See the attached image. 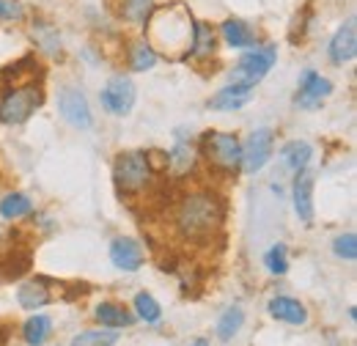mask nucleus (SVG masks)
Instances as JSON below:
<instances>
[{
    "mask_svg": "<svg viewBox=\"0 0 357 346\" xmlns=\"http://www.w3.org/2000/svg\"><path fill=\"white\" fill-rule=\"evenodd\" d=\"M58 110H61V119L75 130H91L93 124L89 99L77 86H63L58 91Z\"/></svg>",
    "mask_w": 357,
    "mask_h": 346,
    "instance_id": "obj_9",
    "label": "nucleus"
},
{
    "mask_svg": "<svg viewBox=\"0 0 357 346\" xmlns=\"http://www.w3.org/2000/svg\"><path fill=\"white\" fill-rule=\"evenodd\" d=\"M190 346H209V344H206L204 338H198V341H192V344H190Z\"/></svg>",
    "mask_w": 357,
    "mask_h": 346,
    "instance_id": "obj_32",
    "label": "nucleus"
},
{
    "mask_svg": "<svg viewBox=\"0 0 357 346\" xmlns=\"http://www.w3.org/2000/svg\"><path fill=\"white\" fill-rule=\"evenodd\" d=\"M39 105H42V88L36 80L6 88V93L0 96V121L8 127L25 124L36 113Z\"/></svg>",
    "mask_w": 357,
    "mask_h": 346,
    "instance_id": "obj_4",
    "label": "nucleus"
},
{
    "mask_svg": "<svg viewBox=\"0 0 357 346\" xmlns=\"http://www.w3.org/2000/svg\"><path fill=\"white\" fill-rule=\"evenodd\" d=\"M132 308L137 313V319L146 322V324H160L162 322V305L157 303L154 294H149V292H137L132 300Z\"/></svg>",
    "mask_w": 357,
    "mask_h": 346,
    "instance_id": "obj_25",
    "label": "nucleus"
},
{
    "mask_svg": "<svg viewBox=\"0 0 357 346\" xmlns=\"http://www.w3.org/2000/svg\"><path fill=\"white\" fill-rule=\"evenodd\" d=\"M242 324H245V310L239 305L225 308L223 313H220V319H218V338L220 341H231L242 330Z\"/></svg>",
    "mask_w": 357,
    "mask_h": 346,
    "instance_id": "obj_26",
    "label": "nucleus"
},
{
    "mask_svg": "<svg viewBox=\"0 0 357 346\" xmlns=\"http://www.w3.org/2000/svg\"><path fill=\"white\" fill-rule=\"evenodd\" d=\"M154 165L146 151H121L113 160V184L121 198H132L146 193L154 184Z\"/></svg>",
    "mask_w": 357,
    "mask_h": 346,
    "instance_id": "obj_3",
    "label": "nucleus"
},
{
    "mask_svg": "<svg viewBox=\"0 0 357 346\" xmlns=\"http://www.w3.org/2000/svg\"><path fill=\"white\" fill-rule=\"evenodd\" d=\"M93 319L102 324V327H110V330H124V327H132L135 324V313H130L124 305L119 303H99L93 308Z\"/></svg>",
    "mask_w": 357,
    "mask_h": 346,
    "instance_id": "obj_18",
    "label": "nucleus"
},
{
    "mask_svg": "<svg viewBox=\"0 0 357 346\" xmlns=\"http://www.w3.org/2000/svg\"><path fill=\"white\" fill-rule=\"evenodd\" d=\"M17 303L25 310H39L45 305L52 303V292L47 289V280L36 278V280H25L20 289H17Z\"/></svg>",
    "mask_w": 357,
    "mask_h": 346,
    "instance_id": "obj_19",
    "label": "nucleus"
},
{
    "mask_svg": "<svg viewBox=\"0 0 357 346\" xmlns=\"http://www.w3.org/2000/svg\"><path fill=\"white\" fill-rule=\"evenodd\" d=\"M113 11L121 22L143 28L154 11V0H113Z\"/></svg>",
    "mask_w": 357,
    "mask_h": 346,
    "instance_id": "obj_20",
    "label": "nucleus"
},
{
    "mask_svg": "<svg viewBox=\"0 0 357 346\" xmlns=\"http://www.w3.org/2000/svg\"><path fill=\"white\" fill-rule=\"evenodd\" d=\"M195 151H192V146L184 140V135H176V146H174V151L168 154V168H174L176 173H187L192 168V157Z\"/></svg>",
    "mask_w": 357,
    "mask_h": 346,
    "instance_id": "obj_28",
    "label": "nucleus"
},
{
    "mask_svg": "<svg viewBox=\"0 0 357 346\" xmlns=\"http://www.w3.org/2000/svg\"><path fill=\"white\" fill-rule=\"evenodd\" d=\"M52 336V319L47 313H33L22 324V341L28 346H42Z\"/></svg>",
    "mask_w": 357,
    "mask_h": 346,
    "instance_id": "obj_23",
    "label": "nucleus"
},
{
    "mask_svg": "<svg viewBox=\"0 0 357 346\" xmlns=\"http://www.w3.org/2000/svg\"><path fill=\"white\" fill-rule=\"evenodd\" d=\"M313 187H316V173L313 171H300L294 173V181H291V201H294V212L300 217V223L311 225L313 223Z\"/></svg>",
    "mask_w": 357,
    "mask_h": 346,
    "instance_id": "obj_11",
    "label": "nucleus"
},
{
    "mask_svg": "<svg viewBox=\"0 0 357 346\" xmlns=\"http://www.w3.org/2000/svg\"><path fill=\"white\" fill-rule=\"evenodd\" d=\"M218 52V31L204 22V20H195L192 22V39H190V50H187V58L184 61H206Z\"/></svg>",
    "mask_w": 357,
    "mask_h": 346,
    "instance_id": "obj_14",
    "label": "nucleus"
},
{
    "mask_svg": "<svg viewBox=\"0 0 357 346\" xmlns=\"http://www.w3.org/2000/svg\"><path fill=\"white\" fill-rule=\"evenodd\" d=\"M220 39L228 50H236V52H245L250 47L259 44L256 31L245 22V20H236V17H228L223 25H220Z\"/></svg>",
    "mask_w": 357,
    "mask_h": 346,
    "instance_id": "obj_16",
    "label": "nucleus"
},
{
    "mask_svg": "<svg viewBox=\"0 0 357 346\" xmlns=\"http://www.w3.org/2000/svg\"><path fill=\"white\" fill-rule=\"evenodd\" d=\"M313 160V146L308 140H289L283 149H280V163L283 168H289L291 173L305 171Z\"/></svg>",
    "mask_w": 357,
    "mask_h": 346,
    "instance_id": "obj_21",
    "label": "nucleus"
},
{
    "mask_svg": "<svg viewBox=\"0 0 357 346\" xmlns=\"http://www.w3.org/2000/svg\"><path fill=\"white\" fill-rule=\"evenodd\" d=\"M201 154L212 168L236 173L242 168V140L234 132H206L201 137Z\"/></svg>",
    "mask_w": 357,
    "mask_h": 346,
    "instance_id": "obj_5",
    "label": "nucleus"
},
{
    "mask_svg": "<svg viewBox=\"0 0 357 346\" xmlns=\"http://www.w3.org/2000/svg\"><path fill=\"white\" fill-rule=\"evenodd\" d=\"M143 259H146L143 245L137 239H132V236H116L110 242V261H113L116 269H121V272H137L143 266Z\"/></svg>",
    "mask_w": 357,
    "mask_h": 346,
    "instance_id": "obj_13",
    "label": "nucleus"
},
{
    "mask_svg": "<svg viewBox=\"0 0 357 346\" xmlns=\"http://www.w3.org/2000/svg\"><path fill=\"white\" fill-rule=\"evenodd\" d=\"M157 61H160V55L151 50V44L146 39H137L127 47V63L132 72H151L157 66Z\"/></svg>",
    "mask_w": 357,
    "mask_h": 346,
    "instance_id": "obj_22",
    "label": "nucleus"
},
{
    "mask_svg": "<svg viewBox=\"0 0 357 346\" xmlns=\"http://www.w3.org/2000/svg\"><path fill=\"white\" fill-rule=\"evenodd\" d=\"M269 316L278 322H286L291 327H303L308 322V308L294 297H272L267 305Z\"/></svg>",
    "mask_w": 357,
    "mask_h": 346,
    "instance_id": "obj_17",
    "label": "nucleus"
},
{
    "mask_svg": "<svg viewBox=\"0 0 357 346\" xmlns=\"http://www.w3.org/2000/svg\"><path fill=\"white\" fill-rule=\"evenodd\" d=\"M135 99H137V88L127 75H113L105 88L99 91V102L102 107L110 113V116H130L135 107Z\"/></svg>",
    "mask_w": 357,
    "mask_h": 346,
    "instance_id": "obj_7",
    "label": "nucleus"
},
{
    "mask_svg": "<svg viewBox=\"0 0 357 346\" xmlns=\"http://www.w3.org/2000/svg\"><path fill=\"white\" fill-rule=\"evenodd\" d=\"M33 212V201L25 193H8L0 201V217L3 220H22Z\"/></svg>",
    "mask_w": 357,
    "mask_h": 346,
    "instance_id": "obj_24",
    "label": "nucleus"
},
{
    "mask_svg": "<svg viewBox=\"0 0 357 346\" xmlns=\"http://www.w3.org/2000/svg\"><path fill=\"white\" fill-rule=\"evenodd\" d=\"M253 86H248V83H228V86H223L206 105L212 107V110H242L245 105H250L253 102Z\"/></svg>",
    "mask_w": 357,
    "mask_h": 346,
    "instance_id": "obj_15",
    "label": "nucleus"
},
{
    "mask_svg": "<svg viewBox=\"0 0 357 346\" xmlns=\"http://www.w3.org/2000/svg\"><path fill=\"white\" fill-rule=\"evenodd\" d=\"M278 61V44H256L250 50L242 52V58L236 61V69H234V77L236 83H248V86H259Z\"/></svg>",
    "mask_w": 357,
    "mask_h": 346,
    "instance_id": "obj_6",
    "label": "nucleus"
},
{
    "mask_svg": "<svg viewBox=\"0 0 357 346\" xmlns=\"http://www.w3.org/2000/svg\"><path fill=\"white\" fill-rule=\"evenodd\" d=\"M264 266H267L269 275H275V278H283L289 272V250H286L283 242H275L264 253Z\"/></svg>",
    "mask_w": 357,
    "mask_h": 346,
    "instance_id": "obj_29",
    "label": "nucleus"
},
{
    "mask_svg": "<svg viewBox=\"0 0 357 346\" xmlns=\"http://www.w3.org/2000/svg\"><path fill=\"white\" fill-rule=\"evenodd\" d=\"M333 253L341 261H355L357 259V236L355 231H347V234H338L333 239Z\"/></svg>",
    "mask_w": 357,
    "mask_h": 346,
    "instance_id": "obj_30",
    "label": "nucleus"
},
{
    "mask_svg": "<svg viewBox=\"0 0 357 346\" xmlns=\"http://www.w3.org/2000/svg\"><path fill=\"white\" fill-rule=\"evenodd\" d=\"M119 338H121V336H119L116 330L102 327V330H86V333L75 336L69 346H116L119 344Z\"/></svg>",
    "mask_w": 357,
    "mask_h": 346,
    "instance_id": "obj_27",
    "label": "nucleus"
},
{
    "mask_svg": "<svg viewBox=\"0 0 357 346\" xmlns=\"http://www.w3.org/2000/svg\"><path fill=\"white\" fill-rule=\"evenodd\" d=\"M272 149H275V132L269 127H259L248 135V140L242 143V168L245 173H259L264 171V165L272 157Z\"/></svg>",
    "mask_w": 357,
    "mask_h": 346,
    "instance_id": "obj_8",
    "label": "nucleus"
},
{
    "mask_svg": "<svg viewBox=\"0 0 357 346\" xmlns=\"http://www.w3.org/2000/svg\"><path fill=\"white\" fill-rule=\"evenodd\" d=\"M330 93H333V83H330L327 77H321L316 69H305V72L300 75V88H297L294 102H297L300 107H305V110H313V107H319Z\"/></svg>",
    "mask_w": 357,
    "mask_h": 346,
    "instance_id": "obj_10",
    "label": "nucleus"
},
{
    "mask_svg": "<svg viewBox=\"0 0 357 346\" xmlns=\"http://www.w3.org/2000/svg\"><path fill=\"white\" fill-rule=\"evenodd\" d=\"M192 14L184 3H168V6H154L151 17L146 20V42L157 55L184 61L190 39H192Z\"/></svg>",
    "mask_w": 357,
    "mask_h": 346,
    "instance_id": "obj_1",
    "label": "nucleus"
},
{
    "mask_svg": "<svg viewBox=\"0 0 357 346\" xmlns=\"http://www.w3.org/2000/svg\"><path fill=\"white\" fill-rule=\"evenodd\" d=\"M357 55V28H355V20H347L335 36L330 39L327 44V58L335 63V66H344L349 61H355Z\"/></svg>",
    "mask_w": 357,
    "mask_h": 346,
    "instance_id": "obj_12",
    "label": "nucleus"
},
{
    "mask_svg": "<svg viewBox=\"0 0 357 346\" xmlns=\"http://www.w3.org/2000/svg\"><path fill=\"white\" fill-rule=\"evenodd\" d=\"M25 17V8L20 0H0V20L3 22H20Z\"/></svg>",
    "mask_w": 357,
    "mask_h": 346,
    "instance_id": "obj_31",
    "label": "nucleus"
},
{
    "mask_svg": "<svg viewBox=\"0 0 357 346\" xmlns=\"http://www.w3.org/2000/svg\"><path fill=\"white\" fill-rule=\"evenodd\" d=\"M223 223V201L212 190H190L174 206V228L181 239H209Z\"/></svg>",
    "mask_w": 357,
    "mask_h": 346,
    "instance_id": "obj_2",
    "label": "nucleus"
}]
</instances>
